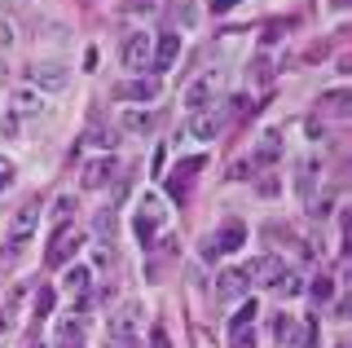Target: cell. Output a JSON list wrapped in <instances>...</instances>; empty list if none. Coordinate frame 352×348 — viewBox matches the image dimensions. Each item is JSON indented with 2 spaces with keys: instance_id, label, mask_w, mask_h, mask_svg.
Returning a JSON list of instances; mask_svg holds the SVG:
<instances>
[{
  "instance_id": "6da1fadb",
  "label": "cell",
  "mask_w": 352,
  "mask_h": 348,
  "mask_svg": "<svg viewBox=\"0 0 352 348\" xmlns=\"http://www.w3.org/2000/svg\"><path fill=\"white\" fill-rule=\"evenodd\" d=\"M84 243H88V234H84V230H71V225H66V230L53 234V247L44 252V265H49V269L71 265V260L80 256V247H84Z\"/></svg>"
},
{
  "instance_id": "7a4b0ae2",
  "label": "cell",
  "mask_w": 352,
  "mask_h": 348,
  "mask_svg": "<svg viewBox=\"0 0 352 348\" xmlns=\"http://www.w3.org/2000/svg\"><path fill=\"white\" fill-rule=\"evenodd\" d=\"M137 331H141V304L137 300H128L124 309H115L106 318V340H137Z\"/></svg>"
},
{
  "instance_id": "3957f363",
  "label": "cell",
  "mask_w": 352,
  "mask_h": 348,
  "mask_svg": "<svg viewBox=\"0 0 352 348\" xmlns=\"http://www.w3.org/2000/svg\"><path fill=\"white\" fill-rule=\"evenodd\" d=\"M159 93H163V84L154 80V75H137V80H119L115 89H110V97H115V102H154Z\"/></svg>"
},
{
  "instance_id": "277c9868",
  "label": "cell",
  "mask_w": 352,
  "mask_h": 348,
  "mask_svg": "<svg viewBox=\"0 0 352 348\" xmlns=\"http://www.w3.org/2000/svg\"><path fill=\"white\" fill-rule=\"evenodd\" d=\"M150 53H154L150 36H146V31H132V36L124 40V49H119V58H124L128 71H146L150 67Z\"/></svg>"
},
{
  "instance_id": "5b68a950",
  "label": "cell",
  "mask_w": 352,
  "mask_h": 348,
  "mask_svg": "<svg viewBox=\"0 0 352 348\" xmlns=\"http://www.w3.org/2000/svg\"><path fill=\"white\" fill-rule=\"evenodd\" d=\"M168 221V212H163V203L154 199V194H146V199H141V208H137V234H141V243H150L154 238V230H159V225Z\"/></svg>"
},
{
  "instance_id": "8992f818",
  "label": "cell",
  "mask_w": 352,
  "mask_h": 348,
  "mask_svg": "<svg viewBox=\"0 0 352 348\" xmlns=\"http://www.w3.org/2000/svg\"><path fill=\"white\" fill-rule=\"evenodd\" d=\"M256 318H260L256 300H247L234 318H229V340H234V348H251V326H256Z\"/></svg>"
},
{
  "instance_id": "52a82bcc",
  "label": "cell",
  "mask_w": 352,
  "mask_h": 348,
  "mask_svg": "<svg viewBox=\"0 0 352 348\" xmlns=\"http://www.w3.org/2000/svg\"><path fill=\"white\" fill-rule=\"evenodd\" d=\"M66 84H71V71L58 67V62H44V67L31 71V89H40V93H62Z\"/></svg>"
},
{
  "instance_id": "ba28073f",
  "label": "cell",
  "mask_w": 352,
  "mask_h": 348,
  "mask_svg": "<svg viewBox=\"0 0 352 348\" xmlns=\"http://www.w3.org/2000/svg\"><path fill=\"white\" fill-rule=\"evenodd\" d=\"M194 172H203V155L181 159V163L172 168V177H168V194H172V199H185V194H190V186H194Z\"/></svg>"
},
{
  "instance_id": "9c48e42d",
  "label": "cell",
  "mask_w": 352,
  "mask_h": 348,
  "mask_svg": "<svg viewBox=\"0 0 352 348\" xmlns=\"http://www.w3.org/2000/svg\"><path fill=\"white\" fill-rule=\"evenodd\" d=\"M220 128H225V115H220L216 106H207V111H194V115H190V137H198V141H216Z\"/></svg>"
},
{
  "instance_id": "30bf717a",
  "label": "cell",
  "mask_w": 352,
  "mask_h": 348,
  "mask_svg": "<svg viewBox=\"0 0 352 348\" xmlns=\"http://www.w3.org/2000/svg\"><path fill=\"white\" fill-rule=\"evenodd\" d=\"M119 177V159H93V163H84V190H102L110 186V181Z\"/></svg>"
},
{
  "instance_id": "8fae6325",
  "label": "cell",
  "mask_w": 352,
  "mask_h": 348,
  "mask_svg": "<svg viewBox=\"0 0 352 348\" xmlns=\"http://www.w3.org/2000/svg\"><path fill=\"white\" fill-rule=\"evenodd\" d=\"M176 58H181V36H176V31H163L154 53H150V71H168Z\"/></svg>"
},
{
  "instance_id": "7c38bea8",
  "label": "cell",
  "mask_w": 352,
  "mask_h": 348,
  "mask_svg": "<svg viewBox=\"0 0 352 348\" xmlns=\"http://www.w3.org/2000/svg\"><path fill=\"white\" fill-rule=\"evenodd\" d=\"M216 89H220V80L216 75H203V80L198 84H190V89H185V111H207V102H216Z\"/></svg>"
},
{
  "instance_id": "4fadbf2b",
  "label": "cell",
  "mask_w": 352,
  "mask_h": 348,
  "mask_svg": "<svg viewBox=\"0 0 352 348\" xmlns=\"http://www.w3.org/2000/svg\"><path fill=\"white\" fill-rule=\"evenodd\" d=\"M36 225H40V203H22V208L14 212V221H9V238L22 243V238L36 230Z\"/></svg>"
},
{
  "instance_id": "5bb4252c",
  "label": "cell",
  "mask_w": 352,
  "mask_h": 348,
  "mask_svg": "<svg viewBox=\"0 0 352 348\" xmlns=\"http://www.w3.org/2000/svg\"><path fill=\"white\" fill-rule=\"evenodd\" d=\"M278 269H282V260H278V256H256V260H247L238 274H242V278H251V282H273V278H278Z\"/></svg>"
},
{
  "instance_id": "9a60e30c",
  "label": "cell",
  "mask_w": 352,
  "mask_h": 348,
  "mask_svg": "<svg viewBox=\"0 0 352 348\" xmlns=\"http://www.w3.org/2000/svg\"><path fill=\"white\" fill-rule=\"evenodd\" d=\"M242 243H247V230H242L238 221H229V225H220V234L212 238V252H220V256H229V252H238Z\"/></svg>"
},
{
  "instance_id": "2e32d148",
  "label": "cell",
  "mask_w": 352,
  "mask_h": 348,
  "mask_svg": "<svg viewBox=\"0 0 352 348\" xmlns=\"http://www.w3.org/2000/svg\"><path fill=\"white\" fill-rule=\"evenodd\" d=\"M62 291H66L71 300L88 296V291H93V274H88V265H71V269H66V278H62Z\"/></svg>"
},
{
  "instance_id": "e0dca14e",
  "label": "cell",
  "mask_w": 352,
  "mask_h": 348,
  "mask_svg": "<svg viewBox=\"0 0 352 348\" xmlns=\"http://www.w3.org/2000/svg\"><path fill=\"white\" fill-rule=\"evenodd\" d=\"M154 124H159V119H154V111H137V106H128V111L119 115V128H124V133H137V137L154 133Z\"/></svg>"
},
{
  "instance_id": "ac0fdd59",
  "label": "cell",
  "mask_w": 352,
  "mask_h": 348,
  "mask_svg": "<svg viewBox=\"0 0 352 348\" xmlns=\"http://www.w3.org/2000/svg\"><path fill=\"white\" fill-rule=\"evenodd\" d=\"M44 111V93L40 89H31V84H27V89H14V115L22 119V115H40Z\"/></svg>"
},
{
  "instance_id": "d6986e66",
  "label": "cell",
  "mask_w": 352,
  "mask_h": 348,
  "mask_svg": "<svg viewBox=\"0 0 352 348\" xmlns=\"http://www.w3.org/2000/svg\"><path fill=\"white\" fill-rule=\"evenodd\" d=\"M242 291H247V278H242L238 269H229V274L216 278V300H238Z\"/></svg>"
},
{
  "instance_id": "ffe728a7",
  "label": "cell",
  "mask_w": 352,
  "mask_h": 348,
  "mask_svg": "<svg viewBox=\"0 0 352 348\" xmlns=\"http://www.w3.org/2000/svg\"><path fill=\"white\" fill-rule=\"evenodd\" d=\"M278 155H282V137H278V133H264L260 146H256V155H251V163H256V168H264V163H273Z\"/></svg>"
},
{
  "instance_id": "44dd1931",
  "label": "cell",
  "mask_w": 352,
  "mask_h": 348,
  "mask_svg": "<svg viewBox=\"0 0 352 348\" xmlns=\"http://www.w3.org/2000/svg\"><path fill=\"white\" fill-rule=\"evenodd\" d=\"M58 348H84V326H80L75 313L58 326Z\"/></svg>"
},
{
  "instance_id": "7402d4cb",
  "label": "cell",
  "mask_w": 352,
  "mask_h": 348,
  "mask_svg": "<svg viewBox=\"0 0 352 348\" xmlns=\"http://www.w3.org/2000/svg\"><path fill=\"white\" fill-rule=\"evenodd\" d=\"M269 287L278 291V296H286V300H291V296H300V291H304V278L295 274V269H278V278H273Z\"/></svg>"
},
{
  "instance_id": "603a6c76",
  "label": "cell",
  "mask_w": 352,
  "mask_h": 348,
  "mask_svg": "<svg viewBox=\"0 0 352 348\" xmlns=\"http://www.w3.org/2000/svg\"><path fill=\"white\" fill-rule=\"evenodd\" d=\"M18 304H22V291H18V296L5 304V309H0V331H5V335H9V331L18 326Z\"/></svg>"
},
{
  "instance_id": "cb8c5ba5",
  "label": "cell",
  "mask_w": 352,
  "mask_h": 348,
  "mask_svg": "<svg viewBox=\"0 0 352 348\" xmlns=\"http://www.w3.org/2000/svg\"><path fill=\"white\" fill-rule=\"evenodd\" d=\"M313 181H317V159H304V168H300V181H295L304 199H308V194H313Z\"/></svg>"
},
{
  "instance_id": "d4e9b609",
  "label": "cell",
  "mask_w": 352,
  "mask_h": 348,
  "mask_svg": "<svg viewBox=\"0 0 352 348\" xmlns=\"http://www.w3.org/2000/svg\"><path fill=\"white\" fill-rule=\"evenodd\" d=\"M308 296H313L317 304H326L330 296H335V282H330V278H313V287H308Z\"/></svg>"
},
{
  "instance_id": "484cf974",
  "label": "cell",
  "mask_w": 352,
  "mask_h": 348,
  "mask_svg": "<svg viewBox=\"0 0 352 348\" xmlns=\"http://www.w3.org/2000/svg\"><path fill=\"white\" fill-rule=\"evenodd\" d=\"M88 141H93V146H102V150H110V146H115V133L102 128V124H93V128H88Z\"/></svg>"
},
{
  "instance_id": "4316f807",
  "label": "cell",
  "mask_w": 352,
  "mask_h": 348,
  "mask_svg": "<svg viewBox=\"0 0 352 348\" xmlns=\"http://www.w3.org/2000/svg\"><path fill=\"white\" fill-rule=\"evenodd\" d=\"M132 14H146V18H154V14H163V0H132Z\"/></svg>"
},
{
  "instance_id": "83f0119b",
  "label": "cell",
  "mask_w": 352,
  "mask_h": 348,
  "mask_svg": "<svg viewBox=\"0 0 352 348\" xmlns=\"http://www.w3.org/2000/svg\"><path fill=\"white\" fill-rule=\"evenodd\" d=\"M14 177H18V168H14V163H9L5 155H0V194H5L9 186H14Z\"/></svg>"
},
{
  "instance_id": "f1b7e54d",
  "label": "cell",
  "mask_w": 352,
  "mask_h": 348,
  "mask_svg": "<svg viewBox=\"0 0 352 348\" xmlns=\"http://www.w3.org/2000/svg\"><path fill=\"white\" fill-rule=\"evenodd\" d=\"M97 234L115 238V212H97Z\"/></svg>"
},
{
  "instance_id": "f546056e",
  "label": "cell",
  "mask_w": 352,
  "mask_h": 348,
  "mask_svg": "<svg viewBox=\"0 0 352 348\" xmlns=\"http://www.w3.org/2000/svg\"><path fill=\"white\" fill-rule=\"evenodd\" d=\"M49 309H53V291H49V287H40V291H36V318H44Z\"/></svg>"
},
{
  "instance_id": "4dcf8cb0",
  "label": "cell",
  "mask_w": 352,
  "mask_h": 348,
  "mask_svg": "<svg viewBox=\"0 0 352 348\" xmlns=\"http://www.w3.org/2000/svg\"><path fill=\"white\" fill-rule=\"evenodd\" d=\"M71 212H75V199H71V194H62V199L53 203V216H58V221H66Z\"/></svg>"
},
{
  "instance_id": "1f68e13d",
  "label": "cell",
  "mask_w": 352,
  "mask_h": 348,
  "mask_svg": "<svg viewBox=\"0 0 352 348\" xmlns=\"http://www.w3.org/2000/svg\"><path fill=\"white\" fill-rule=\"evenodd\" d=\"M150 348H172V340H168L163 326H154V331H150Z\"/></svg>"
},
{
  "instance_id": "d6a6232c",
  "label": "cell",
  "mask_w": 352,
  "mask_h": 348,
  "mask_svg": "<svg viewBox=\"0 0 352 348\" xmlns=\"http://www.w3.org/2000/svg\"><path fill=\"white\" fill-rule=\"evenodd\" d=\"M9 45H14V23L0 18V49H9Z\"/></svg>"
},
{
  "instance_id": "836d02e7",
  "label": "cell",
  "mask_w": 352,
  "mask_h": 348,
  "mask_svg": "<svg viewBox=\"0 0 352 348\" xmlns=\"http://www.w3.org/2000/svg\"><path fill=\"white\" fill-rule=\"evenodd\" d=\"M0 137H18V115H5V119H0Z\"/></svg>"
},
{
  "instance_id": "e575fe53",
  "label": "cell",
  "mask_w": 352,
  "mask_h": 348,
  "mask_svg": "<svg viewBox=\"0 0 352 348\" xmlns=\"http://www.w3.org/2000/svg\"><path fill=\"white\" fill-rule=\"evenodd\" d=\"M282 31H286L282 23H273V27H269V31H264V36H260V40H264V45H273V40H282Z\"/></svg>"
},
{
  "instance_id": "d590c367",
  "label": "cell",
  "mask_w": 352,
  "mask_h": 348,
  "mask_svg": "<svg viewBox=\"0 0 352 348\" xmlns=\"http://www.w3.org/2000/svg\"><path fill=\"white\" fill-rule=\"evenodd\" d=\"M234 5H238V0H212V9H216V14H229Z\"/></svg>"
},
{
  "instance_id": "8d00e7d4",
  "label": "cell",
  "mask_w": 352,
  "mask_h": 348,
  "mask_svg": "<svg viewBox=\"0 0 352 348\" xmlns=\"http://www.w3.org/2000/svg\"><path fill=\"white\" fill-rule=\"evenodd\" d=\"M106 348H141L137 340H106Z\"/></svg>"
},
{
  "instance_id": "74e56055",
  "label": "cell",
  "mask_w": 352,
  "mask_h": 348,
  "mask_svg": "<svg viewBox=\"0 0 352 348\" xmlns=\"http://www.w3.org/2000/svg\"><path fill=\"white\" fill-rule=\"evenodd\" d=\"M5 75H9V62H5V58H0V80H5Z\"/></svg>"
}]
</instances>
